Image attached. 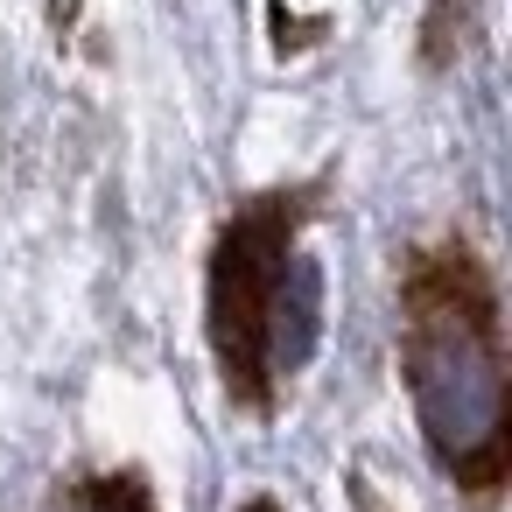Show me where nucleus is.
I'll list each match as a JSON object with an SVG mask.
<instances>
[{"instance_id":"nucleus-1","label":"nucleus","mask_w":512,"mask_h":512,"mask_svg":"<svg viewBox=\"0 0 512 512\" xmlns=\"http://www.w3.org/2000/svg\"><path fill=\"white\" fill-rule=\"evenodd\" d=\"M400 372L435 463L470 491L505 484V351L498 295L463 239L421 246L400 274Z\"/></svg>"},{"instance_id":"nucleus-2","label":"nucleus","mask_w":512,"mask_h":512,"mask_svg":"<svg viewBox=\"0 0 512 512\" xmlns=\"http://www.w3.org/2000/svg\"><path fill=\"white\" fill-rule=\"evenodd\" d=\"M309 204H316V190H267V197L239 204L211 246V358H218L225 393L253 414H267V400H274L267 330H274V302H281Z\"/></svg>"},{"instance_id":"nucleus-3","label":"nucleus","mask_w":512,"mask_h":512,"mask_svg":"<svg viewBox=\"0 0 512 512\" xmlns=\"http://www.w3.org/2000/svg\"><path fill=\"white\" fill-rule=\"evenodd\" d=\"M316 330H323V267H316V260H288V281H281V302H274V330H267V365H274V379L309 365Z\"/></svg>"},{"instance_id":"nucleus-4","label":"nucleus","mask_w":512,"mask_h":512,"mask_svg":"<svg viewBox=\"0 0 512 512\" xmlns=\"http://www.w3.org/2000/svg\"><path fill=\"white\" fill-rule=\"evenodd\" d=\"M64 512H155V498H148V484H141L134 470H113V477L78 484V491L64 498Z\"/></svg>"},{"instance_id":"nucleus-5","label":"nucleus","mask_w":512,"mask_h":512,"mask_svg":"<svg viewBox=\"0 0 512 512\" xmlns=\"http://www.w3.org/2000/svg\"><path fill=\"white\" fill-rule=\"evenodd\" d=\"M239 512H281V505H274V498H246Z\"/></svg>"}]
</instances>
